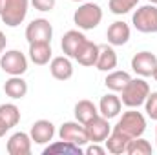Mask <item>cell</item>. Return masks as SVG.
<instances>
[{
    "instance_id": "cell-23",
    "label": "cell",
    "mask_w": 157,
    "mask_h": 155,
    "mask_svg": "<svg viewBox=\"0 0 157 155\" xmlns=\"http://www.w3.org/2000/svg\"><path fill=\"white\" fill-rule=\"evenodd\" d=\"M44 155H57V153H70V155H82L84 153V150L77 146V144H73V142H68V141H57V142H53V144H49V146H46L44 148Z\"/></svg>"
},
{
    "instance_id": "cell-9",
    "label": "cell",
    "mask_w": 157,
    "mask_h": 155,
    "mask_svg": "<svg viewBox=\"0 0 157 155\" xmlns=\"http://www.w3.org/2000/svg\"><path fill=\"white\" fill-rule=\"evenodd\" d=\"M84 126H86V133H88L90 142H104L106 137H108L110 131H112V126H110L108 119H104L101 113L97 117H93V119H91L88 124H84Z\"/></svg>"
},
{
    "instance_id": "cell-27",
    "label": "cell",
    "mask_w": 157,
    "mask_h": 155,
    "mask_svg": "<svg viewBox=\"0 0 157 155\" xmlns=\"http://www.w3.org/2000/svg\"><path fill=\"white\" fill-rule=\"evenodd\" d=\"M137 4L139 0H110L108 6L113 15H124V13H130Z\"/></svg>"
},
{
    "instance_id": "cell-21",
    "label": "cell",
    "mask_w": 157,
    "mask_h": 155,
    "mask_svg": "<svg viewBox=\"0 0 157 155\" xmlns=\"http://www.w3.org/2000/svg\"><path fill=\"white\" fill-rule=\"evenodd\" d=\"M104 142H106V152H110L113 155H121V153H126V146H128L130 139L126 135H122L121 131H117V130H112Z\"/></svg>"
},
{
    "instance_id": "cell-4",
    "label": "cell",
    "mask_w": 157,
    "mask_h": 155,
    "mask_svg": "<svg viewBox=\"0 0 157 155\" xmlns=\"http://www.w3.org/2000/svg\"><path fill=\"white\" fill-rule=\"evenodd\" d=\"M0 68L4 73L15 77V75H24L28 71V59L22 51L18 49H9L0 55Z\"/></svg>"
},
{
    "instance_id": "cell-2",
    "label": "cell",
    "mask_w": 157,
    "mask_h": 155,
    "mask_svg": "<svg viewBox=\"0 0 157 155\" xmlns=\"http://www.w3.org/2000/svg\"><path fill=\"white\" fill-rule=\"evenodd\" d=\"M113 130L121 131L122 135H126L128 139H135L141 137L146 130V119L141 112L130 110L126 113H122V117L119 119V122L113 126Z\"/></svg>"
},
{
    "instance_id": "cell-32",
    "label": "cell",
    "mask_w": 157,
    "mask_h": 155,
    "mask_svg": "<svg viewBox=\"0 0 157 155\" xmlns=\"http://www.w3.org/2000/svg\"><path fill=\"white\" fill-rule=\"evenodd\" d=\"M7 131H9V130H7V128H6V126H4V124L0 122V137H4V135H6Z\"/></svg>"
},
{
    "instance_id": "cell-29",
    "label": "cell",
    "mask_w": 157,
    "mask_h": 155,
    "mask_svg": "<svg viewBox=\"0 0 157 155\" xmlns=\"http://www.w3.org/2000/svg\"><path fill=\"white\" fill-rule=\"evenodd\" d=\"M31 4H33V7L35 9H39V11H51L53 7H55V2L57 0H29Z\"/></svg>"
},
{
    "instance_id": "cell-11",
    "label": "cell",
    "mask_w": 157,
    "mask_h": 155,
    "mask_svg": "<svg viewBox=\"0 0 157 155\" xmlns=\"http://www.w3.org/2000/svg\"><path fill=\"white\" fill-rule=\"evenodd\" d=\"M53 135H55V126H53V122H49L46 119L33 122L31 131H29V137L35 144H49Z\"/></svg>"
},
{
    "instance_id": "cell-25",
    "label": "cell",
    "mask_w": 157,
    "mask_h": 155,
    "mask_svg": "<svg viewBox=\"0 0 157 155\" xmlns=\"http://www.w3.org/2000/svg\"><path fill=\"white\" fill-rule=\"evenodd\" d=\"M130 73H126V71H110L108 73V77L104 80V84H106V88L110 89V91H122L124 89V86L130 82Z\"/></svg>"
},
{
    "instance_id": "cell-31",
    "label": "cell",
    "mask_w": 157,
    "mask_h": 155,
    "mask_svg": "<svg viewBox=\"0 0 157 155\" xmlns=\"http://www.w3.org/2000/svg\"><path fill=\"white\" fill-rule=\"evenodd\" d=\"M6 42H7V40H6V35L0 31V55L6 51Z\"/></svg>"
},
{
    "instance_id": "cell-10",
    "label": "cell",
    "mask_w": 157,
    "mask_h": 155,
    "mask_svg": "<svg viewBox=\"0 0 157 155\" xmlns=\"http://www.w3.org/2000/svg\"><path fill=\"white\" fill-rule=\"evenodd\" d=\"M157 68V57L150 51H141L132 59V70L139 77H152Z\"/></svg>"
},
{
    "instance_id": "cell-18",
    "label": "cell",
    "mask_w": 157,
    "mask_h": 155,
    "mask_svg": "<svg viewBox=\"0 0 157 155\" xmlns=\"http://www.w3.org/2000/svg\"><path fill=\"white\" fill-rule=\"evenodd\" d=\"M29 59L37 66H46L51 60V42H33L29 44Z\"/></svg>"
},
{
    "instance_id": "cell-30",
    "label": "cell",
    "mask_w": 157,
    "mask_h": 155,
    "mask_svg": "<svg viewBox=\"0 0 157 155\" xmlns=\"http://www.w3.org/2000/svg\"><path fill=\"white\" fill-rule=\"evenodd\" d=\"M84 153L86 155H104L106 153V148L99 146V142H91V144L84 150Z\"/></svg>"
},
{
    "instance_id": "cell-26",
    "label": "cell",
    "mask_w": 157,
    "mask_h": 155,
    "mask_svg": "<svg viewBox=\"0 0 157 155\" xmlns=\"http://www.w3.org/2000/svg\"><path fill=\"white\" fill-rule=\"evenodd\" d=\"M154 152L152 144L143 139V137H135V139H130L128 146H126V153L128 155H150Z\"/></svg>"
},
{
    "instance_id": "cell-6",
    "label": "cell",
    "mask_w": 157,
    "mask_h": 155,
    "mask_svg": "<svg viewBox=\"0 0 157 155\" xmlns=\"http://www.w3.org/2000/svg\"><path fill=\"white\" fill-rule=\"evenodd\" d=\"M132 22L135 29L141 33H157V6L155 4L141 6L133 13Z\"/></svg>"
},
{
    "instance_id": "cell-37",
    "label": "cell",
    "mask_w": 157,
    "mask_h": 155,
    "mask_svg": "<svg viewBox=\"0 0 157 155\" xmlns=\"http://www.w3.org/2000/svg\"><path fill=\"white\" fill-rule=\"evenodd\" d=\"M71 2H80V0H71Z\"/></svg>"
},
{
    "instance_id": "cell-20",
    "label": "cell",
    "mask_w": 157,
    "mask_h": 155,
    "mask_svg": "<svg viewBox=\"0 0 157 155\" xmlns=\"http://www.w3.org/2000/svg\"><path fill=\"white\" fill-rule=\"evenodd\" d=\"M4 93L9 99H15V100L24 99L26 93H28V82L20 77V75H15V77L7 78L6 84H4Z\"/></svg>"
},
{
    "instance_id": "cell-33",
    "label": "cell",
    "mask_w": 157,
    "mask_h": 155,
    "mask_svg": "<svg viewBox=\"0 0 157 155\" xmlns=\"http://www.w3.org/2000/svg\"><path fill=\"white\" fill-rule=\"evenodd\" d=\"M6 2H7V0H0V13L4 11V6H6Z\"/></svg>"
},
{
    "instance_id": "cell-15",
    "label": "cell",
    "mask_w": 157,
    "mask_h": 155,
    "mask_svg": "<svg viewBox=\"0 0 157 155\" xmlns=\"http://www.w3.org/2000/svg\"><path fill=\"white\" fill-rule=\"evenodd\" d=\"M49 71H51L53 78H57V80H68L73 77V64H71L70 57H66V55L55 57L49 62Z\"/></svg>"
},
{
    "instance_id": "cell-36",
    "label": "cell",
    "mask_w": 157,
    "mask_h": 155,
    "mask_svg": "<svg viewBox=\"0 0 157 155\" xmlns=\"http://www.w3.org/2000/svg\"><path fill=\"white\" fill-rule=\"evenodd\" d=\"M155 142H157V128H155Z\"/></svg>"
},
{
    "instance_id": "cell-22",
    "label": "cell",
    "mask_w": 157,
    "mask_h": 155,
    "mask_svg": "<svg viewBox=\"0 0 157 155\" xmlns=\"http://www.w3.org/2000/svg\"><path fill=\"white\" fill-rule=\"evenodd\" d=\"M97 115H99V108L91 100L82 99V100H78L75 104V119L80 124H88L93 117H97Z\"/></svg>"
},
{
    "instance_id": "cell-8",
    "label": "cell",
    "mask_w": 157,
    "mask_h": 155,
    "mask_svg": "<svg viewBox=\"0 0 157 155\" xmlns=\"http://www.w3.org/2000/svg\"><path fill=\"white\" fill-rule=\"evenodd\" d=\"M51 37H53V28H51L49 20H46V18H35L26 28V39H28L29 44H33V42H51Z\"/></svg>"
},
{
    "instance_id": "cell-16",
    "label": "cell",
    "mask_w": 157,
    "mask_h": 155,
    "mask_svg": "<svg viewBox=\"0 0 157 155\" xmlns=\"http://www.w3.org/2000/svg\"><path fill=\"white\" fill-rule=\"evenodd\" d=\"M84 40H86L84 33L78 31V29H70V31H66L64 37H62V42H60L64 55L75 59V53L78 51V47L84 44Z\"/></svg>"
},
{
    "instance_id": "cell-17",
    "label": "cell",
    "mask_w": 157,
    "mask_h": 155,
    "mask_svg": "<svg viewBox=\"0 0 157 155\" xmlns=\"http://www.w3.org/2000/svg\"><path fill=\"white\" fill-rule=\"evenodd\" d=\"M121 108H122V100L121 97H117L115 93H108L101 99L99 102V113L104 117V119H113L121 113Z\"/></svg>"
},
{
    "instance_id": "cell-35",
    "label": "cell",
    "mask_w": 157,
    "mask_h": 155,
    "mask_svg": "<svg viewBox=\"0 0 157 155\" xmlns=\"http://www.w3.org/2000/svg\"><path fill=\"white\" fill-rule=\"evenodd\" d=\"M150 4H155L157 6V0H150Z\"/></svg>"
},
{
    "instance_id": "cell-3",
    "label": "cell",
    "mask_w": 157,
    "mask_h": 155,
    "mask_svg": "<svg viewBox=\"0 0 157 155\" xmlns=\"http://www.w3.org/2000/svg\"><path fill=\"white\" fill-rule=\"evenodd\" d=\"M102 20V9L99 4H93V2H86L78 7L77 11L73 13V22L77 24L78 29L82 31H90V29H95Z\"/></svg>"
},
{
    "instance_id": "cell-28",
    "label": "cell",
    "mask_w": 157,
    "mask_h": 155,
    "mask_svg": "<svg viewBox=\"0 0 157 155\" xmlns=\"http://www.w3.org/2000/svg\"><path fill=\"white\" fill-rule=\"evenodd\" d=\"M144 110L150 119L157 120V91H150L148 99L144 100Z\"/></svg>"
},
{
    "instance_id": "cell-7",
    "label": "cell",
    "mask_w": 157,
    "mask_h": 155,
    "mask_svg": "<svg viewBox=\"0 0 157 155\" xmlns=\"http://www.w3.org/2000/svg\"><path fill=\"white\" fill-rule=\"evenodd\" d=\"M59 137H60L62 141H68V142L77 144L80 148L90 142L88 133H86V126L80 124L78 120H75V122H73V120L64 122V124L60 126V130H59Z\"/></svg>"
},
{
    "instance_id": "cell-24",
    "label": "cell",
    "mask_w": 157,
    "mask_h": 155,
    "mask_svg": "<svg viewBox=\"0 0 157 155\" xmlns=\"http://www.w3.org/2000/svg\"><path fill=\"white\" fill-rule=\"evenodd\" d=\"M0 122H2L7 130L15 128V126L20 122V110H18L15 104H11V102L0 104Z\"/></svg>"
},
{
    "instance_id": "cell-1",
    "label": "cell",
    "mask_w": 157,
    "mask_h": 155,
    "mask_svg": "<svg viewBox=\"0 0 157 155\" xmlns=\"http://www.w3.org/2000/svg\"><path fill=\"white\" fill-rule=\"evenodd\" d=\"M122 97V104L128 106V108H139L144 104V100L148 99L150 95V86L144 78H130V82L124 86V89L121 91Z\"/></svg>"
},
{
    "instance_id": "cell-13",
    "label": "cell",
    "mask_w": 157,
    "mask_h": 155,
    "mask_svg": "<svg viewBox=\"0 0 157 155\" xmlns=\"http://www.w3.org/2000/svg\"><path fill=\"white\" fill-rule=\"evenodd\" d=\"M99 51H101V46H97L95 42L91 40H84V44L78 47V51L75 53V60H77L80 66H95L97 64V59H99Z\"/></svg>"
},
{
    "instance_id": "cell-12",
    "label": "cell",
    "mask_w": 157,
    "mask_h": 155,
    "mask_svg": "<svg viewBox=\"0 0 157 155\" xmlns=\"http://www.w3.org/2000/svg\"><path fill=\"white\" fill-rule=\"evenodd\" d=\"M31 137L29 133L17 131L7 141V153L9 155H29L31 153Z\"/></svg>"
},
{
    "instance_id": "cell-34",
    "label": "cell",
    "mask_w": 157,
    "mask_h": 155,
    "mask_svg": "<svg viewBox=\"0 0 157 155\" xmlns=\"http://www.w3.org/2000/svg\"><path fill=\"white\" fill-rule=\"evenodd\" d=\"M152 77L155 78V82H157V68H155V70H154V75H152Z\"/></svg>"
},
{
    "instance_id": "cell-14",
    "label": "cell",
    "mask_w": 157,
    "mask_h": 155,
    "mask_svg": "<svg viewBox=\"0 0 157 155\" xmlns=\"http://www.w3.org/2000/svg\"><path fill=\"white\" fill-rule=\"evenodd\" d=\"M130 35H132L130 26L126 22H122V20L113 22L108 28V31H106V37H108V44L110 46H124L130 40Z\"/></svg>"
},
{
    "instance_id": "cell-5",
    "label": "cell",
    "mask_w": 157,
    "mask_h": 155,
    "mask_svg": "<svg viewBox=\"0 0 157 155\" xmlns=\"http://www.w3.org/2000/svg\"><path fill=\"white\" fill-rule=\"evenodd\" d=\"M28 7H29V0H7L4 11L0 13V18L6 26L17 28L26 20Z\"/></svg>"
},
{
    "instance_id": "cell-19",
    "label": "cell",
    "mask_w": 157,
    "mask_h": 155,
    "mask_svg": "<svg viewBox=\"0 0 157 155\" xmlns=\"http://www.w3.org/2000/svg\"><path fill=\"white\" fill-rule=\"evenodd\" d=\"M95 68L99 71H112L117 68V53L113 49V46H101V51H99V59H97V64Z\"/></svg>"
}]
</instances>
